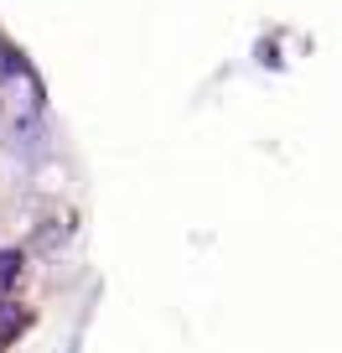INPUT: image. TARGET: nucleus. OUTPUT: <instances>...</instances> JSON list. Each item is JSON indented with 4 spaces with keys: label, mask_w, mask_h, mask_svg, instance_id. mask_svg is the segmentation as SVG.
Masks as SVG:
<instances>
[{
    "label": "nucleus",
    "mask_w": 342,
    "mask_h": 353,
    "mask_svg": "<svg viewBox=\"0 0 342 353\" xmlns=\"http://www.w3.org/2000/svg\"><path fill=\"white\" fill-rule=\"evenodd\" d=\"M16 73H21V57H16L6 42H0V78H16Z\"/></svg>",
    "instance_id": "3"
},
{
    "label": "nucleus",
    "mask_w": 342,
    "mask_h": 353,
    "mask_svg": "<svg viewBox=\"0 0 342 353\" xmlns=\"http://www.w3.org/2000/svg\"><path fill=\"white\" fill-rule=\"evenodd\" d=\"M21 327H26V312H21V307H11V301H0V343L16 338Z\"/></svg>",
    "instance_id": "1"
},
{
    "label": "nucleus",
    "mask_w": 342,
    "mask_h": 353,
    "mask_svg": "<svg viewBox=\"0 0 342 353\" xmlns=\"http://www.w3.org/2000/svg\"><path fill=\"white\" fill-rule=\"evenodd\" d=\"M16 276H21V250H0V291L16 286Z\"/></svg>",
    "instance_id": "2"
}]
</instances>
